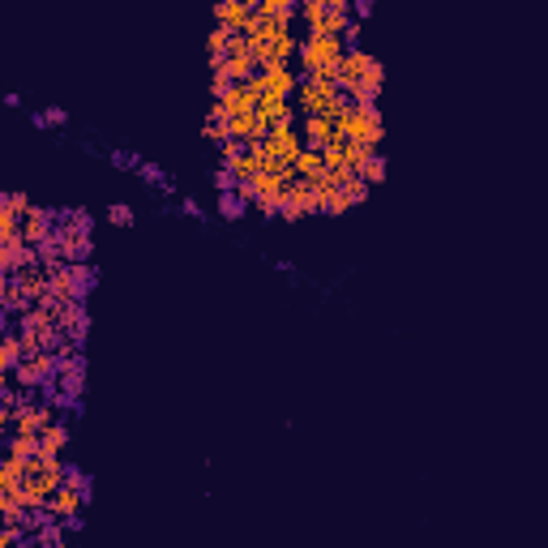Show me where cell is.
Segmentation results:
<instances>
[{
	"label": "cell",
	"mask_w": 548,
	"mask_h": 548,
	"mask_svg": "<svg viewBox=\"0 0 548 548\" xmlns=\"http://www.w3.org/2000/svg\"><path fill=\"white\" fill-rule=\"evenodd\" d=\"M334 81H338V90L352 98V103H372L377 90H381V64H377V56L352 47V52H343V60H338Z\"/></svg>",
	"instance_id": "6da1fadb"
},
{
	"label": "cell",
	"mask_w": 548,
	"mask_h": 548,
	"mask_svg": "<svg viewBox=\"0 0 548 548\" xmlns=\"http://www.w3.org/2000/svg\"><path fill=\"white\" fill-rule=\"evenodd\" d=\"M334 129H338V137L364 141L372 150H377V141H381V116H377L372 103H343V107L334 112Z\"/></svg>",
	"instance_id": "7a4b0ae2"
},
{
	"label": "cell",
	"mask_w": 548,
	"mask_h": 548,
	"mask_svg": "<svg viewBox=\"0 0 548 548\" xmlns=\"http://www.w3.org/2000/svg\"><path fill=\"white\" fill-rule=\"evenodd\" d=\"M295 52H300V64L309 69V78L334 81V73H338V60H343V39H338V35H309V39L300 43Z\"/></svg>",
	"instance_id": "3957f363"
},
{
	"label": "cell",
	"mask_w": 548,
	"mask_h": 548,
	"mask_svg": "<svg viewBox=\"0 0 548 548\" xmlns=\"http://www.w3.org/2000/svg\"><path fill=\"white\" fill-rule=\"evenodd\" d=\"M295 98H300V112L304 116H334L343 107L338 81H326V78H300L295 81Z\"/></svg>",
	"instance_id": "277c9868"
},
{
	"label": "cell",
	"mask_w": 548,
	"mask_h": 548,
	"mask_svg": "<svg viewBox=\"0 0 548 548\" xmlns=\"http://www.w3.org/2000/svg\"><path fill=\"white\" fill-rule=\"evenodd\" d=\"M13 377H18V386H26V390L52 386V381H56V355L47 352V347H39V352H26L18 364H13Z\"/></svg>",
	"instance_id": "5b68a950"
},
{
	"label": "cell",
	"mask_w": 548,
	"mask_h": 548,
	"mask_svg": "<svg viewBox=\"0 0 548 548\" xmlns=\"http://www.w3.org/2000/svg\"><path fill=\"white\" fill-rule=\"evenodd\" d=\"M257 150L266 155V163H292V158L304 150V137L295 133L292 124H274L270 133L257 141Z\"/></svg>",
	"instance_id": "8992f818"
},
{
	"label": "cell",
	"mask_w": 548,
	"mask_h": 548,
	"mask_svg": "<svg viewBox=\"0 0 548 548\" xmlns=\"http://www.w3.org/2000/svg\"><path fill=\"white\" fill-rule=\"evenodd\" d=\"M257 86H261V95H278V98H292L295 95V69L287 64V60H274V64H261L253 73Z\"/></svg>",
	"instance_id": "52a82bcc"
},
{
	"label": "cell",
	"mask_w": 548,
	"mask_h": 548,
	"mask_svg": "<svg viewBox=\"0 0 548 548\" xmlns=\"http://www.w3.org/2000/svg\"><path fill=\"white\" fill-rule=\"evenodd\" d=\"M52 235H56V215H47L39 206H30V210L21 215V244L39 249L43 240H52Z\"/></svg>",
	"instance_id": "ba28073f"
},
{
	"label": "cell",
	"mask_w": 548,
	"mask_h": 548,
	"mask_svg": "<svg viewBox=\"0 0 548 548\" xmlns=\"http://www.w3.org/2000/svg\"><path fill=\"white\" fill-rule=\"evenodd\" d=\"M253 116L261 120V129L270 133L274 124H292L295 107H292V103H287V98H278V95H257V103H253Z\"/></svg>",
	"instance_id": "9c48e42d"
},
{
	"label": "cell",
	"mask_w": 548,
	"mask_h": 548,
	"mask_svg": "<svg viewBox=\"0 0 548 548\" xmlns=\"http://www.w3.org/2000/svg\"><path fill=\"white\" fill-rule=\"evenodd\" d=\"M215 21L218 26H227L232 35L244 39V30H249V21H253V9H244V4H232V0H215Z\"/></svg>",
	"instance_id": "30bf717a"
},
{
	"label": "cell",
	"mask_w": 548,
	"mask_h": 548,
	"mask_svg": "<svg viewBox=\"0 0 548 548\" xmlns=\"http://www.w3.org/2000/svg\"><path fill=\"white\" fill-rule=\"evenodd\" d=\"M292 172H295V180H304V184H313V180H321L326 176V163H321V150H300V155L292 158Z\"/></svg>",
	"instance_id": "8fae6325"
},
{
	"label": "cell",
	"mask_w": 548,
	"mask_h": 548,
	"mask_svg": "<svg viewBox=\"0 0 548 548\" xmlns=\"http://www.w3.org/2000/svg\"><path fill=\"white\" fill-rule=\"evenodd\" d=\"M338 137V129H334V116H304V141L313 146V150H321L326 141H334Z\"/></svg>",
	"instance_id": "7c38bea8"
},
{
	"label": "cell",
	"mask_w": 548,
	"mask_h": 548,
	"mask_svg": "<svg viewBox=\"0 0 548 548\" xmlns=\"http://www.w3.org/2000/svg\"><path fill=\"white\" fill-rule=\"evenodd\" d=\"M35 441H39V450H43V454H60L64 446H69V429L52 420V424H47V429H43L39 437H35Z\"/></svg>",
	"instance_id": "4fadbf2b"
},
{
	"label": "cell",
	"mask_w": 548,
	"mask_h": 548,
	"mask_svg": "<svg viewBox=\"0 0 548 548\" xmlns=\"http://www.w3.org/2000/svg\"><path fill=\"white\" fill-rule=\"evenodd\" d=\"M35 450H39V441L35 437H21V432H9V441H4V458H18V463H26Z\"/></svg>",
	"instance_id": "5bb4252c"
},
{
	"label": "cell",
	"mask_w": 548,
	"mask_h": 548,
	"mask_svg": "<svg viewBox=\"0 0 548 548\" xmlns=\"http://www.w3.org/2000/svg\"><path fill=\"white\" fill-rule=\"evenodd\" d=\"M21 475H26V463H18V458H4V454H0V489L18 492L21 489Z\"/></svg>",
	"instance_id": "9a60e30c"
},
{
	"label": "cell",
	"mask_w": 548,
	"mask_h": 548,
	"mask_svg": "<svg viewBox=\"0 0 548 548\" xmlns=\"http://www.w3.org/2000/svg\"><path fill=\"white\" fill-rule=\"evenodd\" d=\"M21 355H26V347H21L18 334H0V369L13 372V364H18Z\"/></svg>",
	"instance_id": "2e32d148"
},
{
	"label": "cell",
	"mask_w": 548,
	"mask_h": 548,
	"mask_svg": "<svg viewBox=\"0 0 548 548\" xmlns=\"http://www.w3.org/2000/svg\"><path fill=\"white\" fill-rule=\"evenodd\" d=\"M232 39H240V35H232L227 26H215V30H210V60H223V56H227Z\"/></svg>",
	"instance_id": "e0dca14e"
},
{
	"label": "cell",
	"mask_w": 548,
	"mask_h": 548,
	"mask_svg": "<svg viewBox=\"0 0 548 548\" xmlns=\"http://www.w3.org/2000/svg\"><path fill=\"white\" fill-rule=\"evenodd\" d=\"M295 4L300 0H257V13H266V18H292Z\"/></svg>",
	"instance_id": "ac0fdd59"
},
{
	"label": "cell",
	"mask_w": 548,
	"mask_h": 548,
	"mask_svg": "<svg viewBox=\"0 0 548 548\" xmlns=\"http://www.w3.org/2000/svg\"><path fill=\"white\" fill-rule=\"evenodd\" d=\"M360 180H369V184H381V176H386V163H381V155L372 150L364 163H360V172H355Z\"/></svg>",
	"instance_id": "d6986e66"
},
{
	"label": "cell",
	"mask_w": 548,
	"mask_h": 548,
	"mask_svg": "<svg viewBox=\"0 0 548 548\" xmlns=\"http://www.w3.org/2000/svg\"><path fill=\"white\" fill-rule=\"evenodd\" d=\"M338 189H343V197H347V206H360V201L369 197V180L347 176V180H343V184H338Z\"/></svg>",
	"instance_id": "ffe728a7"
},
{
	"label": "cell",
	"mask_w": 548,
	"mask_h": 548,
	"mask_svg": "<svg viewBox=\"0 0 548 548\" xmlns=\"http://www.w3.org/2000/svg\"><path fill=\"white\" fill-rule=\"evenodd\" d=\"M206 137L223 146V141H227V120H223V116H210V120H206Z\"/></svg>",
	"instance_id": "44dd1931"
},
{
	"label": "cell",
	"mask_w": 548,
	"mask_h": 548,
	"mask_svg": "<svg viewBox=\"0 0 548 548\" xmlns=\"http://www.w3.org/2000/svg\"><path fill=\"white\" fill-rule=\"evenodd\" d=\"M0 201H4L13 215H26V210H30V197H26V193H4Z\"/></svg>",
	"instance_id": "7402d4cb"
},
{
	"label": "cell",
	"mask_w": 548,
	"mask_h": 548,
	"mask_svg": "<svg viewBox=\"0 0 548 548\" xmlns=\"http://www.w3.org/2000/svg\"><path fill=\"white\" fill-rule=\"evenodd\" d=\"M240 210H244V206H240V197H235L232 189H227V193H223V218H235Z\"/></svg>",
	"instance_id": "603a6c76"
},
{
	"label": "cell",
	"mask_w": 548,
	"mask_h": 548,
	"mask_svg": "<svg viewBox=\"0 0 548 548\" xmlns=\"http://www.w3.org/2000/svg\"><path fill=\"white\" fill-rule=\"evenodd\" d=\"M107 218H112V223H120V227H129V223H133V210H129V206H112V210H107Z\"/></svg>",
	"instance_id": "cb8c5ba5"
},
{
	"label": "cell",
	"mask_w": 548,
	"mask_h": 548,
	"mask_svg": "<svg viewBox=\"0 0 548 548\" xmlns=\"http://www.w3.org/2000/svg\"><path fill=\"white\" fill-rule=\"evenodd\" d=\"M141 176H146V180H163V176H158L155 163H141Z\"/></svg>",
	"instance_id": "d4e9b609"
},
{
	"label": "cell",
	"mask_w": 548,
	"mask_h": 548,
	"mask_svg": "<svg viewBox=\"0 0 548 548\" xmlns=\"http://www.w3.org/2000/svg\"><path fill=\"white\" fill-rule=\"evenodd\" d=\"M326 4H330L334 13H347V9H352V0H326Z\"/></svg>",
	"instance_id": "484cf974"
},
{
	"label": "cell",
	"mask_w": 548,
	"mask_h": 548,
	"mask_svg": "<svg viewBox=\"0 0 548 548\" xmlns=\"http://www.w3.org/2000/svg\"><path fill=\"white\" fill-rule=\"evenodd\" d=\"M0 437H9V411H0Z\"/></svg>",
	"instance_id": "4316f807"
},
{
	"label": "cell",
	"mask_w": 548,
	"mask_h": 548,
	"mask_svg": "<svg viewBox=\"0 0 548 548\" xmlns=\"http://www.w3.org/2000/svg\"><path fill=\"white\" fill-rule=\"evenodd\" d=\"M0 394H9V369H0Z\"/></svg>",
	"instance_id": "83f0119b"
},
{
	"label": "cell",
	"mask_w": 548,
	"mask_h": 548,
	"mask_svg": "<svg viewBox=\"0 0 548 548\" xmlns=\"http://www.w3.org/2000/svg\"><path fill=\"white\" fill-rule=\"evenodd\" d=\"M232 4H244V9H257V0H232Z\"/></svg>",
	"instance_id": "f1b7e54d"
},
{
	"label": "cell",
	"mask_w": 548,
	"mask_h": 548,
	"mask_svg": "<svg viewBox=\"0 0 548 548\" xmlns=\"http://www.w3.org/2000/svg\"><path fill=\"white\" fill-rule=\"evenodd\" d=\"M4 321H9V317H4V309H0V334H4Z\"/></svg>",
	"instance_id": "f546056e"
},
{
	"label": "cell",
	"mask_w": 548,
	"mask_h": 548,
	"mask_svg": "<svg viewBox=\"0 0 548 548\" xmlns=\"http://www.w3.org/2000/svg\"><path fill=\"white\" fill-rule=\"evenodd\" d=\"M0 411H9V398H4V394H0Z\"/></svg>",
	"instance_id": "4dcf8cb0"
}]
</instances>
